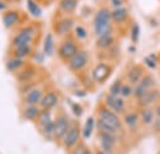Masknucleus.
<instances>
[{"instance_id":"nucleus-31","label":"nucleus","mask_w":160,"mask_h":154,"mask_svg":"<svg viewBox=\"0 0 160 154\" xmlns=\"http://www.w3.org/2000/svg\"><path fill=\"white\" fill-rule=\"evenodd\" d=\"M27 9L33 18H40L42 15V9L35 0H27Z\"/></svg>"},{"instance_id":"nucleus-36","label":"nucleus","mask_w":160,"mask_h":154,"mask_svg":"<svg viewBox=\"0 0 160 154\" xmlns=\"http://www.w3.org/2000/svg\"><path fill=\"white\" fill-rule=\"evenodd\" d=\"M73 153H77V154H80V153H90V151H89V148L84 144V143H78L74 148H73V151H72Z\"/></svg>"},{"instance_id":"nucleus-11","label":"nucleus","mask_w":160,"mask_h":154,"mask_svg":"<svg viewBox=\"0 0 160 154\" xmlns=\"http://www.w3.org/2000/svg\"><path fill=\"white\" fill-rule=\"evenodd\" d=\"M116 135L108 132H99V142L103 153H112L116 146Z\"/></svg>"},{"instance_id":"nucleus-20","label":"nucleus","mask_w":160,"mask_h":154,"mask_svg":"<svg viewBox=\"0 0 160 154\" xmlns=\"http://www.w3.org/2000/svg\"><path fill=\"white\" fill-rule=\"evenodd\" d=\"M123 122H124V125H126L129 130H137L140 122L139 114H137V112H134V111L124 112Z\"/></svg>"},{"instance_id":"nucleus-10","label":"nucleus","mask_w":160,"mask_h":154,"mask_svg":"<svg viewBox=\"0 0 160 154\" xmlns=\"http://www.w3.org/2000/svg\"><path fill=\"white\" fill-rule=\"evenodd\" d=\"M112 73V67L105 62H100L98 63L94 69H92V73H91V77L94 79L95 83L98 84H103Z\"/></svg>"},{"instance_id":"nucleus-18","label":"nucleus","mask_w":160,"mask_h":154,"mask_svg":"<svg viewBox=\"0 0 160 154\" xmlns=\"http://www.w3.org/2000/svg\"><path fill=\"white\" fill-rule=\"evenodd\" d=\"M155 110L152 107V106H148V107H142L139 111V118L140 122L144 125V126H150L153 125V122L155 121Z\"/></svg>"},{"instance_id":"nucleus-35","label":"nucleus","mask_w":160,"mask_h":154,"mask_svg":"<svg viewBox=\"0 0 160 154\" xmlns=\"http://www.w3.org/2000/svg\"><path fill=\"white\" fill-rule=\"evenodd\" d=\"M139 33H140V30H139L138 23H133L132 30H131V38H132V42H133V43H136V42L138 41Z\"/></svg>"},{"instance_id":"nucleus-25","label":"nucleus","mask_w":160,"mask_h":154,"mask_svg":"<svg viewBox=\"0 0 160 154\" xmlns=\"http://www.w3.org/2000/svg\"><path fill=\"white\" fill-rule=\"evenodd\" d=\"M58 8L63 14H73L78 8V0H59Z\"/></svg>"},{"instance_id":"nucleus-13","label":"nucleus","mask_w":160,"mask_h":154,"mask_svg":"<svg viewBox=\"0 0 160 154\" xmlns=\"http://www.w3.org/2000/svg\"><path fill=\"white\" fill-rule=\"evenodd\" d=\"M59 102V95L54 90L46 91L40 101V107L42 110H52L54 109Z\"/></svg>"},{"instance_id":"nucleus-4","label":"nucleus","mask_w":160,"mask_h":154,"mask_svg":"<svg viewBox=\"0 0 160 154\" xmlns=\"http://www.w3.org/2000/svg\"><path fill=\"white\" fill-rule=\"evenodd\" d=\"M78 51H79V47L77 41L73 37H67L64 41H62V43L58 47V57L67 63Z\"/></svg>"},{"instance_id":"nucleus-2","label":"nucleus","mask_w":160,"mask_h":154,"mask_svg":"<svg viewBox=\"0 0 160 154\" xmlns=\"http://www.w3.org/2000/svg\"><path fill=\"white\" fill-rule=\"evenodd\" d=\"M98 118L100 120L101 122H103L107 127H110L112 131H115L116 133L122 131L123 123H122V120L120 118L118 114L113 112L107 106H105V105L99 106V109H98Z\"/></svg>"},{"instance_id":"nucleus-27","label":"nucleus","mask_w":160,"mask_h":154,"mask_svg":"<svg viewBox=\"0 0 160 154\" xmlns=\"http://www.w3.org/2000/svg\"><path fill=\"white\" fill-rule=\"evenodd\" d=\"M43 53L48 57L54 54V38L52 33H47L43 39Z\"/></svg>"},{"instance_id":"nucleus-1","label":"nucleus","mask_w":160,"mask_h":154,"mask_svg":"<svg viewBox=\"0 0 160 154\" xmlns=\"http://www.w3.org/2000/svg\"><path fill=\"white\" fill-rule=\"evenodd\" d=\"M94 32L96 37L112 33L113 26H112V18H111V10L107 8H101L98 10L94 18Z\"/></svg>"},{"instance_id":"nucleus-21","label":"nucleus","mask_w":160,"mask_h":154,"mask_svg":"<svg viewBox=\"0 0 160 154\" xmlns=\"http://www.w3.org/2000/svg\"><path fill=\"white\" fill-rule=\"evenodd\" d=\"M6 69L10 72V73H16L21 70L23 67H25V59L19 57H15V56H11L6 60V64H5Z\"/></svg>"},{"instance_id":"nucleus-32","label":"nucleus","mask_w":160,"mask_h":154,"mask_svg":"<svg viewBox=\"0 0 160 154\" xmlns=\"http://www.w3.org/2000/svg\"><path fill=\"white\" fill-rule=\"evenodd\" d=\"M133 89H134V86L133 85H131L129 83H123L122 84V88H121V93L120 95L123 99H128V97L133 96Z\"/></svg>"},{"instance_id":"nucleus-41","label":"nucleus","mask_w":160,"mask_h":154,"mask_svg":"<svg viewBox=\"0 0 160 154\" xmlns=\"http://www.w3.org/2000/svg\"><path fill=\"white\" fill-rule=\"evenodd\" d=\"M159 62H160V58H159Z\"/></svg>"},{"instance_id":"nucleus-26","label":"nucleus","mask_w":160,"mask_h":154,"mask_svg":"<svg viewBox=\"0 0 160 154\" xmlns=\"http://www.w3.org/2000/svg\"><path fill=\"white\" fill-rule=\"evenodd\" d=\"M95 127H96V121H95V118H94L92 116L88 117L86 121H85V125H84V127H82V130H81V136H82V138L89 139V138L92 136V132H94V128H95Z\"/></svg>"},{"instance_id":"nucleus-12","label":"nucleus","mask_w":160,"mask_h":154,"mask_svg":"<svg viewBox=\"0 0 160 154\" xmlns=\"http://www.w3.org/2000/svg\"><path fill=\"white\" fill-rule=\"evenodd\" d=\"M74 26H75L74 19H72V18H62L54 23L53 30L58 36H67V35H69L72 32Z\"/></svg>"},{"instance_id":"nucleus-5","label":"nucleus","mask_w":160,"mask_h":154,"mask_svg":"<svg viewBox=\"0 0 160 154\" xmlns=\"http://www.w3.org/2000/svg\"><path fill=\"white\" fill-rule=\"evenodd\" d=\"M88 63H89V54H88V52L84 51V49H79L73 57L67 62V65H68L70 72L80 73L81 70H84L86 68Z\"/></svg>"},{"instance_id":"nucleus-24","label":"nucleus","mask_w":160,"mask_h":154,"mask_svg":"<svg viewBox=\"0 0 160 154\" xmlns=\"http://www.w3.org/2000/svg\"><path fill=\"white\" fill-rule=\"evenodd\" d=\"M41 107H38L37 105H26V107L22 111L23 118L28 120V121H36L37 117L41 112Z\"/></svg>"},{"instance_id":"nucleus-7","label":"nucleus","mask_w":160,"mask_h":154,"mask_svg":"<svg viewBox=\"0 0 160 154\" xmlns=\"http://www.w3.org/2000/svg\"><path fill=\"white\" fill-rule=\"evenodd\" d=\"M35 36H36V28L33 26H26V27L21 28L16 33V36L12 38L11 47L22 46V44H31Z\"/></svg>"},{"instance_id":"nucleus-28","label":"nucleus","mask_w":160,"mask_h":154,"mask_svg":"<svg viewBox=\"0 0 160 154\" xmlns=\"http://www.w3.org/2000/svg\"><path fill=\"white\" fill-rule=\"evenodd\" d=\"M40 130H41L42 136H43L46 139H48V141L54 139V120L51 121V122H48L47 125L42 126Z\"/></svg>"},{"instance_id":"nucleus-34","label":"nucleus","mask_w":160,"mask_h":154,"mask_svg":"<svg viewBox=\"0 0 160 154\" xmlns=\"http://www.w3.org/2000/svg\"><path fill=\"white\" fill-rule=\"evenodd\" d=\"M74 33H75V37L79 39H85L88 37V31L82 26H77L74 28Z\"/></svg>"},{"instance_id":"nucleus-6","label":"nucleus","mask_w":160,"mask_h":154,"mask_svg":"<svg viewBox=\"0 0 160 154\" xmlns=\"http://www.w3.org/2000/svg\"><path fill=\"white\" fill-rule=\"evenodd\" d=\"M155 84H157V81H155V79H154L153 75H150V74H144V77L142 78L139 81L134 85V89H133V97H134L136 100L139 99V97L143 96L147 91L154 89V88H155Z\"/></svg>"},{"instance_id":"nucleus-8","label":"nucleus","mask_w":160,"mask_h":154,"mask_svg":"<svg viewBox=\"0 0 160 154\" xmlns=\"http://www.w3.org/2000/svg\"><path fill=\"white\" fill-rule=\"evenodd\" d=\"M70 123L72 121L65 114H60L57 116V118L54 120V141L56 142H62L68 128L70 127Z\"/></svg>"},{"instance_id":"nucleus-19","label":"nucleus","mask_w":160,"mask_h":154,"mask_svg":"<svg viewBox=\"0 0 160 154\" xmlns=\"http://www.w3.org/2000/svg\"><path fill=\"white\" fill-rule=\"evenodd\" d=\"M115 44V36L113 33H107V35H102L99 36L96 39V47L100 51H107L110 48H112Z\"/></svg>"},{"instance_id":"nucleus-33","label":"nucleus","mask_w":160,"mask_h":154,"mask_svg":"<svg viewBox=\"0 0 160 154\" xmlns=\"http://www.w3.org/2000/svg\"><path fill=\"white\" fill-rule=\"evenodd\" d=\"M122 84H123V81H122L121 79H117V80H115V81L112 83V85L110 86V90H108V93H110V94H112V95H120L121 88H122Z\"/></svg>"},{"instance_id":"nucleus-37","label":"nucleus","mask_w":160,"mask_h":154,"mask_svg":"<svg viewBox=\"0 0 160 154\" xmlns=\"http://www.w3.org/2000/svg\"><path fill=\"white\" fill-rule=\"evenodd\" d=\"M144 62H145V64L149 68H155L157 67V59L154 58L153 54H150V56H148L147 58H144Z\"/></svg>"},{"instance_id":"nucleus-16","label":"nucleus","mask_w":160,"mask_h":154,"mask_svg":"<svg viewBox=\"0 0 160 154\" xmlns=\"http://www.w3.org/2000/svg\"><path fill=\"white\" fill-rule=\"evenodd\" d=\"M145 72H144V68L137 64V65H133L128 72H127V81L131 84V85H136L138 81H139L142 78L144 77Z\"/></svg>"},{"instance_id":"nucleus-30","label":"nucleus","mask_w":160,"mask_h":154,"mask_svg":"<svg viewBox=\"0 0 160 154\" xmlns=\"http://www.w3.org/2000/svg\"><path fill=\"white\" fill-rule=\"evenodd\" d=\"M33 77H35V69L33 68H23V70H21L18 74V80L23 84V83L30 81Z\"/></svg>"},{"instance_id":"nucleus-15","label":"nucleus","mask_w":160,"mask_h":154,"mask_svg":"<svg viewBox=\"0 0 160 154\" xmlns=\"http://www.w3.org/2000/svg\"><path fill=\"white\" fill-rule=\"evenodd\" d=\"M43 90L41 88H31L25 93V104L26 105H40V101L43 96Z\"/></svg>"},{"instance_id":"nucleus-9","label":"nucleus","mask_w":160,"mask_h":154,"mask_svg":"<svg viewBox=\"0 0 160 154\" xmlns=\"http://www.w3.org/2000/svg\"><path fill=\"white\" fill-rule=\"evenodd\" d=\"M103 105L118 115L126 112V101L121 95H112L108 93L103 99Z\"/></svg>"},{"instance_id":"nucleus-22","label":"nucleus","mask_w":160,"mask_h":154,"mask_svg":"<svg viewBox=\"0 0 160 154\" xmlns=\"http://www.w3.org/2000/svg\"><path fill=\"white\" fill-rule=\"evenodd\" d=\"M111 18H112V21L116 23H123L128 19V10L124 6L115 8L111 11Z\"/></svg>"},{"instance_id":"nucleus-17","label":"nucleus","mask_w":160,"mask_h":154,"mask_svg":"<svg viewBox=\"0 0 160 154\" xmlns=\"http://www.w3.org/2000/svg\"><path fill=\"white\" fill-rule=\"evenodd\" d=\"M20 21V14L16 10H8L4 13L2 15V23L5 26V28H12L14 26H16Z\"/></svg>"},{"instance_id":"nucleus-29","label":"nucleus","mask_w":160,"mask_h":154,"mask_svg":"<svg viewBox=\"0 0 160 154\" xmlns=\"http://www.w3.org/2000/svg\"><path fill=\"white\" fill-rule=\"evenodd\" d=\"M51 121H53V116H52L51 110H41L40 115H38L37 120H36L37 126L41 128L42 126L47 125V123H48V122H51Z\"/></svg>"},{"instance_id":"nucleus-23","label":"nucleus","mask_w":160,"mask_h":154,"mask_svg":"<svg viewBox=\"0 0 160 154\" xmlns=\"http://www.w3.org/2000/svg\"><path fill=\"white\" fill-rule=\"evenodd\" d=\"M31 54H32V44H22V46L12 47V54L11 56L26 59Z\"/></svg>"},{"instance_id":"nucleus-40","label":"nucleus","mask_w":160,"mask_h":154,"mask_svg":"<svg viewBox=\"0 0 160 154\" xmlns=\"http://www.w3.org/2000/svg\"><path fill=\"white\" fill-rule=\"evenodd\" d=\"M154 110H155V116H157L158 118H160V104L157 105V107H155Z\"/></svg>"},{"instance_id":"nucleus-14","label":"nucleus","mask_w":160,"mask_h":154,"mask_svg":"<svg viewBox=\"0 0 160 154\" xmlns=\"http://www.w3.org/2000/svg\"><path fill=\"white\" fill-rule=\"evenodd\" d=\"M159 99H160V91L158 89L154 88V89L147 91L143 96L137 99V102H138V106L142 109V107H148V106H153L154 104H158Z\"/></svg>"},{"instance_id":"nucleus-39","label":"nucleus","mask_w":160,"mask_h":154,"mask_svg":"<svg viewBox=\"0 0 160 154\" xmlns=\"http://www.w3.org/2000/svg\"><path fill=\"white\" fill-rule=\"evenodd\" d=\"M6 9V3H5V0H0V11H2V10H5Z\"/></svg>"},{"instance_id":"nucleus-38","label":"nucleus","mask_w":160,"mask_h":154,"mask_svg":"<svg viewBox=\"0 0 160 154\" xmlns=\"http://www.w3.org/2000/svg\"><path fill=\"white\" fill-rule=\"evenodd\" d=\"M110 3H111V5H112L113 9H115V8H121V6H123L124 3H126V0H110Z\"/></svg>"},{"instance_id":"nucleus-3","label":"nucleus","mask_w":160,"mask_h":154,"mask_svg":"<svg viewBox=\"0 0 160 154\" xmlns=\"http://www.w3.org/2000/svg\"><path fill=\"white\" fill-rule=\"evenodd\" d=\"M80 137H81V130H80L79 123L78 122H72L70 127L68 128L67 133L62 139L63 148L68 152H72L73 148L79 143Z\"/></svg>"}]
</instances>
